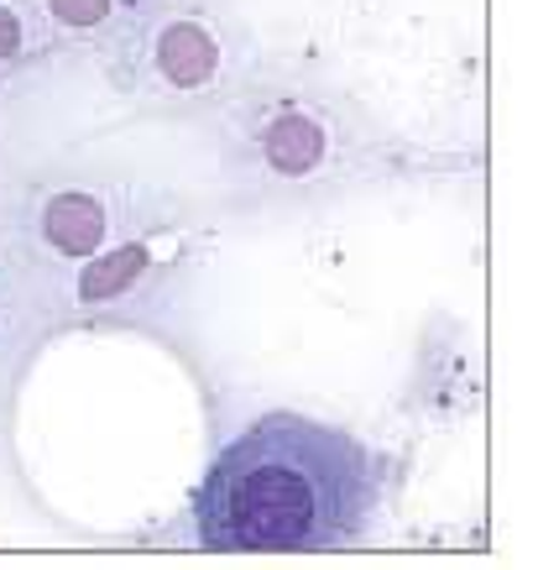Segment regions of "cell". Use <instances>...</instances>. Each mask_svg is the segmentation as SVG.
I'll return each instance as SVG.
<instances>
[{
	"instance_id": "cell-4",
	"label": "cell",
	"mask_w": 538,
	"mask_h": 570,
	"mask_svg": "<svg viewBox=\"0 0 538 570\" xmlns=\"http://www.w3.org/2000/svg\"><path fill=\"white\" fill-rule=\"evenodd\" d=\"M37 230H42V242H48L52 257H69V262H84L94 252L110 246V205H104L100 194L89 189H58L42 199L37 209Z\"/></svg>"
},
{
	"instance_id": "cell-7",
	"label": "cell",
	"mask_w": 538,
	"mask_h": 570,
	"mask_svg": "<svg viewBox=\"0 0 538 570\" xmlns=\"http://www.w3.org/2000/svg\"><path fill=\"white\" fill-rule=\"evenodd\" d=\"M37 37L42 27H37L32 0H0V63H17Z\"/></svg>"
},
{
	"instance_id": "cell-5",
	"label": "cell",
	"mask_w": 538,
	"mask_h": 570,
	"mask_svg": "<svg viewBox=\"0 0 538 570\" xmlns=\"http://www.w3.org/2000/svg\"><path fill=\"white\" fill-rule=\"evenodd\" d=\"M42 37H94L121 17V0H32Z\"/></svg>"
},
{
	"instance_id": "cell-6",
	"label": "cell",
	"mask_w": 538,
	"mask_h": 570,
	"mask_svg": "<svg viewBox=\"0 0 538 570\" xmlns=\"http://www.w3.org/2000/svg\"><path fill=\"white\" fill-rule=\"evenodd\" d=\"M84 277H79V298L84 304H104V298H116L121 288H131L141 277V267H147V257H141V246H116L110 257L104 252H94V257H84Z\"/></svg>"
},
{
	"instance_id": "cell-3",
	"label": "cell",
	"mask_w": 538,
	"mask_h": 570,
	"mask_svg": "<svg viewBox=\"0 0 538 570\" xmlns=\"http://www.w3.org/2000/svg\"><path fill=\"white\" fill-rule=\"evenodd\" d=\"M241 157L246 174L261 184H313L330 174L340 157V126L325 105L303 100V95H278V100H257L241 110Z\"/></svg>"
},
{
	"instance_id": "cell-2",
	"label": "cell",
	"mask_w": 538,
	"mask_h": 570,
	"mask_svg": "<svg viewBox=\"0 0 538 570\" xmlns=\"http://www.w3.org/2000/svg\"><path fill=\"white\" fill-rule=\"evenodd\" d=\"M110 69L121 89L157 105L215 100L236 85L241 42L205 0H147L131 17H116Z\"/></svg>"
},
{
	"instance_id": "cell-1",
	"label": "cell",
	"mask_w": 538,
	"mask_h": 570,
	"mask_svg": "<svg viewBox=\"0 0 538 570\" xmlns=\"http://www.w3.org/2000/svg\"><path fill=\"white\" fill-rule=\"evenodd\" d=\"M382 476L356 434L303 414H261L193 492L205 550H346L377 513Z\"/></svg>"
}]
</instances>
